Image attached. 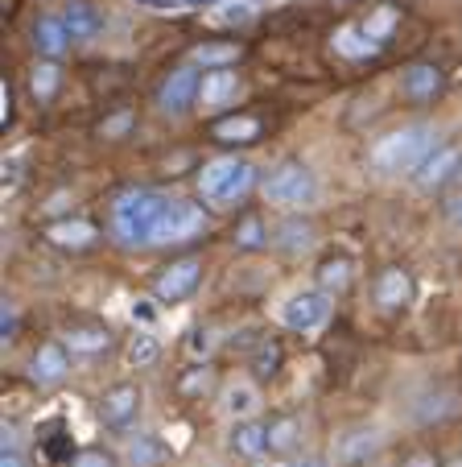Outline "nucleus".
<instances>
[{"instance_id": "nucleus-50", "label": "nucleus", "mask_w": 462, "mask_h": 467, "mask_svg": "<svg viewBox=\"0 0 462 467\" xmlns=\"http://www.w3.org/2000/svg\"><path fill=\"white\" fill-rule=\"evenodd\" d=\"M289 467H326L323 459H302V463H289Z\"/></svg>"}, {"instance_id": "nucleus-22", "label": "nucleus", "mask_w": 462, "mask_h": 467, "mask_svg": "<svg viewBox=\"0 0 462 467\" xmlns=\"http://www.w3.org/2000/svg\"><path fill=\"white\" fill-rule=\"evenodd\" d=\"M240 91V75L236 71H207L202 75V88H199V104L202 108H223L231 104Z\"/></svg>"}, {"instance_id": "nucleus-6", "label": "nucleus", "mask_w": 462, "mask_h": 467, "mask_svg": "<svg viewBox=\"0 0 462 467\" xmlns=\"http://www.w3.org/2000/svg\"><path fill=\"white\" fill-rule=\"evenodd\" d=\"M207 228H210V220H207V212H202L199 203L174 199V207H169L166 223H161V232H158V244H161V248H169V244H190V240L207 236Z\"/></svg>"}, {"instance_id": "nucleus-48", "label": "nucleus", "mask_w": 462, "mask_h": 467, "mask_svg": "<svg viewBox=\"0 0 462 467\" xmlns=\"http://www.w3.org/2000/svg\"><path fill=\"white\" fill-rule=\"evenodd\" d=\"M67 203H70V194H67V191H58V194L50 199V203H46V212H62Z\"/></svg>"}, {"instance_id": "nucleus-25", "label": "nucleus", "mask_w": 462, "mask_h": 467, "mask_svg": "<svg viewBox=\"0 0 462 467\" xmlns=\"http://www.w3.org/2000/svg\"><path fill=\"white\" fill-rule=\"evenodd\" d=\"M231 451L236 455H244V459H261L264 451H269V426H261V422H236L231 426Z\"/></svg>"}, {"instance_id": "nucleus-17", "label": "nucleus", "mask_w": 462, "mask_h": 467, "mask_svg": "<svg viewBox=\"0 0 462 467\" xmlns=\"http://www.w3.org/2000/svg\"><path fill=\"white\" fill-rule=\"evenodd\" d=\"M62 26H67L70 42H91L104 29V13L91 0H70L67 9H62Z\"/></svg>"}, {"instance_id": "nucleus-49", "label": "nucleus", "mask_w": 462, "mask_h": 467, "mask_svg": "<svg viewBox=\"0 0 462 467\" xmlns=\"http://www.w3.org/2000/svg\"><path fill=\"white\" fill-rule=\"evenodd\" d=\"M132 318H140V323H153V306H132Z\"/></svg>"}, {"instance_id": "nucleus-36", "label": "nucleus", "mask_w": 462, "mask_h": 467, "mask_svg": "<svg viewBox=\"0 0 462 467\" xmlns=\"http://www.w3.org/2000/svg\"><path fill=\"white\" fill-rule=\"evenodd\" d=\"M454 414V389H446V393H434L426 397V406H417V422H442V418Z\"/></svg>"}, {"instance_id": "nucleus-20", "label": "nucleus", "mask_w": 462, "mask_h": 467, "mask_svg": "<svg viewBox=\"0 0 462 467\" xmlns=\"http://www.w3.org/2000/svg\"><path fill=\"white\" fill-rule=\"evenodd\" d=\"M240 58H244V46L236 42H199L190 50V62L202 71H231Z\"/></svg>"}, {"instance_id": "nucleus-15", "label": "nucleus", "mask_w": 462, "mask_h": 467, "mask_svg": "<svg viewBox=\"0 0 462 467\" xmlns=\"http://www.w3.org/2000/svg\"><path fill=\"white\" fill-rule=\"evenodd\" d=\"M67 372H70V352L58 339H46V344L29 356V377H34L37 385H58Z\"/></svg>"}, {"instance_id": "nucleus-52", "label": "nucleus", "mask_w": 462, "mask_h": 467, "mask_svg": "<svg viewBox=\"0 0 462 467\" xmlns=\"http://www.w3.org/2000/svg\"><path fill=\"white\" fill-rule=\"evenodd\" d=\"M202 5H215V0H202Z\"/></svg>"}, {"instance_id": "nucleus-10", "label": "nucleus", "mask_w": 462, "mask_h": 467, "mask_svg": "<svg viewBox=\"0 0 462 467\" xmlns=\"http://www.w3.org/2000/svg\"><path fill=\"white\" fill-rule=\"evenodd\" d=\"M442 91H446V71L437 62H413V67H405L401 96L409 99V104H434Z\"/></svg>"}, {"instance_id": "nucleus-24", "label": "nucleus", "mask_w": 462, "mask_h": 467, "mask_svg": "<svg viewBox=\"0 0 462 467\" xmlns=\"http://www.w3.org/2000/svg\"><path fill=\"white\" fill-rule=\"evenodd\" d=\"M396 26H401V9H396V5H375V9H367V17L359 21V29H364V34L372 37L380 50L393 42Z\"/></svg>"}, {"instance_id": "nucleus-32", "label": "nucleus", "mask_w": 462, "mask_h": 467, "mask_svg": "<svg viewBox=\"0 0 462 467\" xmlns=\"http://www.w3.org/2000/svg\"><path fill=\"white\" fill-rule=\"evenodd\" d=\"M132 129H137V112H132V108H116V112H108L104 120L96 124V137H104V141H124Z\"/></svg>"}, {"instance_id": "nucleus-47", "label": "nucleus", "mask_w": 462, "mask_h": 467, "mask_svg": "<svg viewBox=\"0 0 462 467\" xmlns=\"http://www.w3.org/2000/svg\"><path fill=\"white\" fill-rule=\"evenodd\" d=\"M0 467H26V459L17 451H0Z\"/></svg>"}, {"instance_id": "nucleus-39", "label": "nucleus", "mask_w": 462, "mask_h": 467, "mask_svg": "<svg viewBox=\"0 0 462 467\" xmlns=\"http://www.w3.org/2000/svg\"><path fill=\"white\" fill-rule=\"evenodd\" d=\"M186 348H190V356H210V348H215V331H190Z\"/></svg>"}, {"instance_id": "nucleus-18", "label": "nucleus", "mask_w": 462, "mask_h": 467, "mask_svg": "<svg viewBox=\"0 0 462 467\" xmlns=\"http://www.w3.org/2000/svg\"><path fill=\"white\" fill-rule=\"evenodd\" d=\"M318 290L326 294V298H339V294L351 290V282H355V265H351V256L343 253H331L318 261Z\"/></svg>"}, {"instance_id": "nucleus-41", "label": "nucleus", "mask_w": 462, "mask_h": 467, "mask_svg": "<svg viewBox=\"0 0 462 467\" xmlns=\"http://www.w3.org/2000/svg\"><path fill=\"white\" fill-rule=\"evenodd\" d=\"M0 124H5V129L13 124V83L9 79L0 83Z\"/></svg>"}, {"instance_id": "nucleus-27", "label": "nucleus", "mask_w": 462, "mask_h": 467, "mask_svg": "<svg viewBox=\"0 0 462 467\" xmlns=\"http://www.w3.org/2000/svg\"><path fill=\"white\" fill-rule=\"evenodd\" d=\"M223 410L231 418H240V422H248V418L261 410V393H256V385H248V380H236V385L223 389Z\"/></svg>"}, {"instance_id": "nucleus-29", "label": "nucleus", "mask_w": 462, "mask_h": 467, "mask_svg": "<svg viewBox=\"0 0 462 467\" xmlns=\"http://www.w3.org/2000/svg\"><path fill=\"white\" fill-rule=\"evenodd\" d=\"M169 459V447L158 439V434H137L128 442V463L132 467H161Z\"/></svg>"}, {"instance_id": "nucleus-23", "label": "nucleus", "mask_w": 462, "mask_h": 467, "mask_svg": "<svg viewBox=\"0 0 462 467\" xmlns=\"http://www.w3.org/2000/svg\"><path fill=\"white\" fill-rule=\"evenodd\" d=\"M272 244L281 248V253L297 256V253H310L314 248V223L302 220V215H289L285 223L277 228V236H272Z\"/></svg>"}, {"instance_id": "nucleus-2", "label": "nucleus", "mask_w": 462, "mask_h": 467, "mask_svg": "<svg viewBox=\"0 0 462 467\" xmlns=\"http://www.w3.org/2000/svg\"><path fill=\"white\" fill-rule=\"evenodd\" d=\"M437 150V132L429 124H405L372 145V166L380 174H417Z\"/></svg>"}, {"instance_id": "nucleus-4", "label": "nucleus", "mask_w": 462, "mask_h": 467, "mask_svg": "<svg viewBox=\"0 0 462 467\" xmlns=\"http://www.w3.org/2000/svg\"><path fill=\"white\" fill-rule=\"evenodd\" d=\"M264 194H269L272 203L281 207H305V203H314V194H318V178L314 170L305 166L302 158H285L281 166H272V174L264 178Z\"/></svg>"}, {"instance_id": "nucleus-46", "label": "nucleus", "mask_w": 462, "mask_h": 467, "mask_svg": "<svg viewBox=\"0 0 462 467\" xmlns=\"http://www.w3.org/2000/svg\"><path fill=\"white\" fill-rule=\"evenodd\" d=\"M21 178V158H9L5 161V182H17Z\"/></svg>"}, {"instance_id": "nucleus-31", "label": "nucleus", "mask_w": 462, "mask_h": 467, "mask_svg": "<svg viewBox=\"0 0 462 467\" xmlns=\"http://www.w3.org/2000/svg\"><path fill=\"white\" fill-rule=\"evenodd\" d=\"M210 389H215V368H210V364H194V368H186L182 377H178V393L190 397V401L207 397Z\"/></svg>"}, {"instance_id": "nucleus-1", "label": "nucleus", "mask_w": 462, "mask_h": 467, "mask_svg": "<svg viewBox=\"0 0 462 467\" xmlns=\"http://www.w3.org/2000/svg\"><path fill=\"white\" fill-rule=\"evenodd\" d=\"M174 199L161 191H149V186H132V191H120L112 203V236L120 240L124 248H149L158 244V232L166 223Z\"/></svg>"}, {"instance_id": "nucleus-19", "label": "nucleus", "mask_w": 462, "mask_h": 467, "mask_svg": "<svg viewBox=\"0 0 462 467\" xmlns=\"http://www.w3.org/2000/svg\"><path fill=\"white\" fill-rule=\"evenodd\" d=\"M62 344H67L70 356H104L112 348V331L99 323H79L62 336Z\"/></svg>"}, {"instance_id": "nucleus-7", "label": "nucleus", "mask_w": 462, "mask_h": 467, "mask_svg": "<svg viewBox=\"0 0 462 467\" xmlns=\"http://www.w3.org/2000/svg\"><path fill=\"white\" fill-rule=\"evenodd\" d=\"M199 88H202V79H199V67H194V62L174 67L158 88V108L169 116H182L190 104H199Z\"/></svg>"}, {"instance_id": "nucleus-38", "label": "nucleus", "mask_w": 462, "mask_h": 467, "mask_svg": "<svg viewBox=\"0 0 462 467\" xmlns=\"http://www.w3.org/2000/svg\"><path fill=\"white\" fill-rule=\"evenodd\" d=\"M17 327H21L17 306H13V302H5V306H0V339H17Z\"/></svg>"}, {"instance_id": "nucleus-35", "label": "nucleus", "mask_w": 462, "mask_h": 467, "mask_svg": "<svg viewBox=\"0 0 462 467\" xmlns=\"http://www.w3.org/2000/svg\"><path fill=\"white\" fill-rule=\"evenodd\" d=\"M236 248L240 253H256V248H264L269 244V232H264V223H261V215H244L240 220V228H236Z\"/></svg>"}, {"instance_id": "nucleus-21", "label": "nucleus", "mask_w": 462, "mask_h": 467, "mask_svg": "<svg viewBox=\"0 0 462 467\" xmlns=\"http://www.w3.org/2000/svg\"><path fill=\"white\" fill-rule=\"evenodd\" d=\"M29 34H34L37 54H46V58H54V62L70 50V34H67V26H62V17H37Z\"/></svg>"}, {"instance_id": "nucleus-14", "label": "nucleus", "mask_w": 462, "mask_h": 467, "mask_svg": "<svg viewBox=\"0 0 462 467\" xmlns=\"http://www.w3.org/2000/svg\"><path fill=\"white\" fill-rule=\"evenodd\" d=\"M46 240L54 248H62V253H87V248L99 244V228L87 220H54L46 228Z\"/></svg>"}, {"instance_id": "nucleus-44", "label": "nucleus", "mask_w": 462, "mask_h": 467, "mask_svg": "<svg viewBox=\"0 0 462 467\" xmlns=\"http://www.w3.org/2000/svg\"><path fill=\"white\" fill-rule=\"evenodd\" d=\"M219 17L231 21V26H240V21H248V5H236V9H223Z\"/></svg>"}, {"instance_id": "nucleus-43", "label": "nucleus", "mask_w": 462, "mask_h": 467, "mask_svg": "<svg viewBox=\"0 0 462 467\" xmlns=\"http://www.w3.org/2000/svg\"><path fill=\"white\" fill-rule=\"evenodd\" d=\"M442 215L450 228H462V194H454V199H446L442 203Z\"/></svg>"}, {"instance_id": "nucleus-26", "label": "nucleus", "mask_w": 462, "mask_h": 467, "mask_svg": "<svg viewBox=\"0 0 462 467\" xmlns=\"http://www.w3.org/2000/svg\"><path fill=\"white\" fill-rule=\"evenodd\" d=\"M58 88H62V67L54 58L37 62L34 71H29V96H34V104H50L58 96Z\"/></svg>"}, {"instance_id": "nucleus-12", "label": "nucleus", "mask_w": 462, "mask_h": 467, "mask_svg": "<svg viewBox=\"0 0 462 467\" xmlns=\"http://www.w3.org/2000/svg\"><path fill=\"white\" fill-rule=\"evenodd\" d=\"M375 306L380 310H405L413 302V277L409 269H401V265H388V269H380L375 274Z\"/></svg>"}, {"instance_id": "nucleus-11", "label": "nucleus", "mask_w": 462, "mask_h": 467, "mask_svg": "<svg viewBox=\"0 0 462 467\" xmlns=\"http://www.w3.org/2000/svg\"><path fill=\"white\" fill-rule=\"evenodd\" d=\"M458 170H462V145H437V150L429 153L426 166L413 174V182H417L426 194H434V191H442L446 182H454Z\"/></svg>"}, {"instance_id": "nucleus-28", "label": "nucleus", "mask_w": 462, "mask_h": 467, "mask_svg": "<svg viewBox=\"0 0 462 467\" xmlns=\"http://www.w3.org/2000/svg\"><path fill=\"white\" fill-rule=\"evenodd\" d=\"M281 364H285V348L277 339H261L252 348V356H248V368L256 372V380H272L281 372Z\"/></svg>"}, {"instance_id": "nucleus-34", "label": "nucleus", "mask_w": 462, "mask_h": 467, "mask_svg": "<svg viewBox=\"0 0 462 467\" xmlns=\"http://www.w3.org/2000/svg\"><path fill=\"white\" fill-rule=\"evenodd\" d=\"M161 360V344L149 331H137V336L128 339V364L132 368H153V364Z\"/></svg>"}, {"instance_id": "nucleus-13", "label": "nucleus", "mask_w": 462, "mask_h": 467, "mask_svg": "<svg viewBox=\"0 0 462 467\" xmlns=\"http://www.w3.org/2000/svg\"><path fill=\"white\" fill-rule=\"evenodd\" d=\"M210 137H215L219 145H252L264 137V120L252 112H231V116H219L215 124H210Z\"/></svg>"}, {"instance_id": "nucleus-40", "label": "nucleus", "mask_w": 462, "mask_h": 467, "mask_svg": "<svg viewBox=\"0 0 462 467\" xmlns=\"http://www.w3.org/2000/svg\"><path fill=\"white\" fill-rule=\"evenodd\" d=\"M46 455H50V459H70V439L62 434V426L50 434V439H46Z\"/></svg>"}, {"instance_id": "nucleus-33", "label": "nucleus", "mask_w": 462, "mask_h": 467, "mask_svg": "<svg viewBox=\"0 0 462 467\" xmlns=\"http://www.w3.org/2000/svg\"><path fill=\"white\" fill-rule=\"evenodd\" d=\"M297 442H302V422H297V418H272L269 422V451L289 455Z\"/></svg>"}, {"instance_id": "nucleus-3", "label": "nucleus", "mask_w": 462, "mask_h": 467, "mask_svg": "<svg viewBox=\"0 0 462 467\" xmlns=\"http://www.w3.org/2000/svg\"><path fill=\"white\" fill-rule=\"evenodd\" d=\"M252 186H256V166L244 158H215L199 170V194L210 207L244 203Z\"/></svg>"}, {"instance_id": "nucleus-51", "label": "nucleus", "mask_w": 462, "mask_h": 467, "mask_svg": "<svg viewBox=\"0 0 462 467\" xmlns=\"http://www.w3.org/2000/svg\"><path fill=\"white\" fill-rule=\"evenodd\" d=\"M446 467H462V455H458V459H454V463H446Z\"/></svg>"}, {"instance_id": "nucleus-30", "label": "nucleus", "mask_w": 462, "mask_h": 467, "mask_svg": "<svg viewBox=\"0 0 462 467\" xmlns=\"http://www.w3.org/2000/svg\"><path fill=\"white\" fill-rule=\"evenodd\" d=\"M334 50H339L343 58H355L359 62V58H372V54H380V46H375L359 26H343L339 34H334Z\"/></svg>"}, {"instance_id": "nucleus-42", "label": "nucleus", "mask_w": 462, "mask_h": 467, "mask_svg": "<svg viewBox=\"0 0 462 467\" xmlns=\"http://www.w3.org/2000/svg\"><path fill=\"white\" fill-rule=\"evenodd\" d=\"M401 467H442V463H437L434 451H409V455L401 459Z\"/></svg>"}, {"instance_id": "nucleus-8", "label": "nucleus", "mask_w": 462, "mask_h": 467, "mask_svg": "<svg viewBox=\"0 0 462 467\" xmlns=\"http://www.w3.org/2000/svg\"><path fill=\"white\" fill-rule=\"evenodd\" d=\"M137 414H140V389L132 380H116L112 389H104V397H99V422L108 431H128L137 422Z\"/></svg>"}, {"instance_id": "nucleus-16", "label": "nucleus", "mask_w": 462, "mask_h": 467, "mask_svg": "<svg viewBox=\"0 0 462 467\" xmlns=\"http://www.w3.org/2000/svg\"><path fill=\"white\" fill-rule=\"evenodd\" d=\"M375 451H380V431L375 426H355V431L343 434L334 455H339V467H364Z\"/></svg>"}, {"instance_id": "nucleus-45", "label": "nucleus", "mask_w": 462, "mask_h": 467, "mask_svg": "<svg viewBox=\"0 0 462 467\" xmlns=\"http://www.w3.org/2000/svg\"><path fill=\"white\" fill-rule=\"evenodd\" d=\"M132 5H145V9H153V13H166V9H174L178 0H132Z\"/></svg>"}, {"instance_id": "nucleus-9", "label": "nucleus", "mask_w": 462, "mask_h": 467, "mask_svg": "<svg viewBox=\"0 0 462 467\" xmlns=\"http://www.w3.org/2000/svg\"><path fill=\"white\" fill-rule=\"evenodd\" d=\"M326 318H331V298L318 290L293 294V298L285 302V310H281V323H285L289 331H314V327H323Z\"/></svg>"}, {"instance_id": "nucleus-5", "label": "nucleus", "mask_w": 462, "mask_h": 467, "mask_svg": "<svg viewBox=\"0 0 462 467\" xmlns=\"http://www.w3.org/2000/svg\"><path fill=\"white\" fill-rule=\"evenodd\" d=\"M199 282H202V261L199 256H182V261H174V265H166L158 277H153V298L158 302H186L194 290H199Z\"/></svg>"}, {"instance_id": "nucleus-37", "label": "nucleus", "mask_w": 462, "mask_h": 467, "mask_svg": "<svg viewBox=\"0 0 462 467\" xmlns=\"http://www.w3.org/2000/svg\"><path fill=\"white\" fill-rule=\"evenodd\" d=\"M70 467H116V455L104 451V447H87V451H79V455L70 459Z\"/></svg>"}]
</instances>
